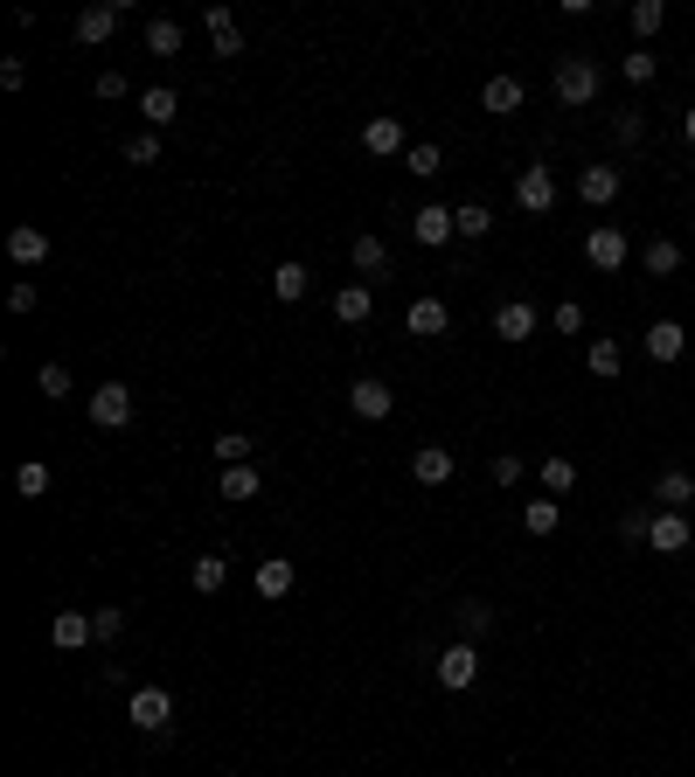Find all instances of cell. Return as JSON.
Listing matches in <instances>:
<instances>
[{
	"label": "cell",
	"mask_w": 695,
	"mask_h": 777,
	"mask_svg": "<svg viewBox=\"0 0 695 777\" xmlns=\"http://www.w3.org/2000/svg\"><path fill=\"white\" fill-rule=\"evenodd\" d=\"M598 84H606V70H598L591 56H563L556 63V98L563 105H598Z\"/></svg>",
	"instance_id": "obj_1"
},
{
	"label": "cell",
	"mask_w": 695,
	"mask_h": 777,
	"mask_svg": "<svg viewBox=\"0 0 695 777\" xmlns=\"http://www.w3.org/2000/svg\"><path fill=\"white\" fill-rule=\"evenodd\" d=\"M125 715H133V729H146V736H167V723H175V694L167 688H133Z\"/></svg>",
	"instance_id": "obj_2"
},
{
	"label": "cell",
	"mask_w": 695,
	"mask_h": 777,
	"mask_svg": "<svg viewBox=\"0 0 695 777\" xmlns=\"http://www.w3.org/2000/svg\"><path fill=\"white\" fill-rule=\"evenodd\" d=\"M91 424H98V430H125V424H133V389H125V383H98V389H91Z\"/></svg>",
	"instance_id": "obj_3"
},
{
	"label": "cell",
	"mask_w": 695,
	"mask_h": 777,
	"mask_svg": "<svg viewBox=\"0 0 695 777\" xmlns=\"http://www.w3.org/2000/svg\"><path fill=\"white\" fill-rule=\"evenodd\" d=\"M626 257H633V243H626L619 222H598V230L585 236V264H591V271H619Z\"/></svg>",
	"instance_id": "obj_4"
},
{
	"label": "cell",
	"mask_w": 695,
	"mask_h": 777,
	"mask_svg": "<svg viewBox=\"0 0 695 777\" xmlns=\"http://www.w3.org/2000/svg\"><path fill=\"white\" fill-rule=\"evenodd\" d=\"M431 673H439V688H474V680H480V646H466V639H453V646H445L439 653V667H431Z\"/></svg>",
	"instance_id": "obj_5"
},
{
	"label": "cell",
	"mask_w": 695,
	"mask_h": 777,
	"mask_svg": "<svg viewBox=\"0 0 695 777\" xmlns=\"http://www.w3.org/2000/svg\"><path fill=\"white\" fill-rule=\"evenodd\" d=\"M362 154H375V160H404L410 154V139H404V125L390 119V111H375V119L362 125Z\"/></svg>",
	"instance_id": "obj_6"
},
{
	"label": "cell",
	"mask_w": 695,
	"mask_h": 777,
	"mask_svg": "<svg viewBox=\"0 0 695 777\" xmlns=\"http://www.w3.org/2000/svg\"><path fill=\"white\" fill-rule=\"evenodd\" d=\"M515 202L529 208V216H550V208H556V174H550V167H522V174H515Z\"/></svg>",
	"instance_id": "obj_7"
},
{
	"label": "cell",
	"mask_w": 695,
	"mask_h": 777,
	"mask_svg": "<svg viewBox=\"0 0 695 777\" xmlns=\"http://www.w3.org/2000/svg\"><path fill=\"white\" fill-rule=\"evenodd\" d=\"M619 167H606V160H591V167H577V202H591V208H612L619 202Z\"/></svg>",
	"instance_id": "obj_8"
},
{
	"label": "cell",
	"mask_w": 695,
	"mask_h": 777,
	"mask_svg": "<svg viewBox=\"0 0 695 777\" xmlns=\"http://www.w3.org/2000/svg\"><path fill=\"white\" fill-rule=\"evenodd\" d=\"M348 410H355V416H369V424H383V416L397 410V389H390V383H375V375H362V383L348 389Z\"/></svg>",
	"instance_id": "obj_9"
},
{
	"label": "cell",
	"mask_w": 695,
	"mask_h": 777,
	"mask_svg": "<svg viewBox=\"0 0 695 777\" xmlns=\"http://www.w3.org/2000/svg\"><path fill=\"white\" fill-rule=\"evenodd\" d=\"M410 236L424 243V251H439V243H453L459 236V222H453V208H439V202H424L418 216H410Z\"/></svg>",
	"instance_id": "obj_10"
},
{
	"label": "cell",
	"mask_w": 695,
	"mask_h": 777,
	"mask_svg": "<svg viewBox=\"0 0 695 777\" xmlns=\"http://www.w3.org/2000/svg\"><path fill=\"white\" fill-rule=\"evenodd\" d=\"M536 327H542V319H536V306H529V299H508V306L494 313V340H508V348H522V340H536Z\"/></svg>",
	"instance_id": "obj_11"
},
{
	"label": "cell",
	"mask_w": 695,
	"mask_h": 777,
	"mask_svg": "<svg viewBox=\"0 0 695 777\" xmlns=\"http://www.w3.org/2000/svg\"><path fill=\"white\" fill-rule=\"evenodd\" d=\"M453 472H459V459L445 445H418V451H410V479H418V486H445Z\"/></svg>",
	"instance_id": "obj_12"
},
{
	"label": "cell",
	"mask_w": 695,
	"mask_h": 777,
	"mask_svg": "<svg viewBox=\"0 0 695 777\" xmlns=\"http://www.w3.org/2000/svg\"><path fill=\"white\" fill-rule=\"evenodd\" d=\"M647 548H654V556H682V548H688V514H668V507H654Z\"/></svg>",
	"instance_id": "obj_13"
},
{
	"label": "cell",
	"mask_w": 695,
	"mask_h": 777,
	"mask_svg": "<svg viewBox=\"0 0 695 777\" xmlns=\"http://www.w3.org/2000/svg\"><path fill=\"white\" fill-rule=\"evenodd\" d=\"M292 583H299V570H292V556H257V597H265V604H278V597H292Z\"/></svg>",
	"instance_id": "obj_14"
},
{
	"label": "cell",
	"mask_w": 695,
	"mask_h": 777,
	"mask_svg": "<svg viewBox=\"0 0 695 777\" xmlns=\"http://www.w3.org/2000/svg\"><path fill=\"white\" fill-rule=\"evenodd\" d=\"M8 257L22 264V271L49 264V230H35V222H14V230H8Z\"/></svg>",
	"instance_id": "obj_15"
},
{
	"label": "cell",
	"mask_w": 695,
	"mask_h": 777,
	"mask_svg": "<svg viewBox=\"0 0 695 777\" xmlns=\"http://www.w3.org/2000/svg\"><path fill=\"white\" fill-rule=\"evenodd\" d=\"M688 500H695V472L668 465L661 479H654V507H668V514H688Z\"/></svg>",
	"instance_id": "obj_16"
},
{
	"label": "cell",
	"mask_w": 695,
	"mask_h": 777,
	"mask_svg": "<svg viewBox=\"0 0 695 777\" xmlns=\"http://www.w3.org/2000/svg\"><path fill=\"white\" fill-rule=\"evenodd\" d=\"M682 348H688L682 319H654V327H647V362H682Z\"/></svg>",
	"instance_id": "obj_17"
},
{
	"label": "cell",
	"mask_w": 695,
	"mask_h": 777,
	"mask_svg": "<svg viewBox=\"0 0 695 777\" xmlns=\"http://www.w3.org/2000/svg\"><path fill=\"white\" fill-rule=\"evenodd\" d=\"M202 28H209V43H216V56H243V28H237V14L230 8H202Z\"/></svg>",
	"instance_id": "obj_18"
},
{
	"label": "cell",
	"mask_w": 695,
	"mask_h": 777,
	"mask_svg": "<svg viewBox=\"0 0 695 777\" xmlns=\"http://www.w3.org/2000/svg\"><path fill=\"white\" fill-rule=\"evenodd\" d=\"M49 639H56L63 653H77V646L98 639V624H91V611H56V618H49Z\"/></svg>",
	"instance_id": "obj_19"
},
{
	"label": "cell",
	"mask_w": 695,
	"mask_h": 777,
	"mask_svg": "<svg viewBox=\"0 0 695 777\" xmlns=\"http://www.w3.org/2000/svg\"><path fill=\"white\" fill-rule=\"evenodd\" d=\"M404 327H410V333H424V340H439L445 327H453V313H445V299H410Z\"/></svg>",
	"instance_id": "obj_20"
},
{
	"label": "cell",
	"mask_w": 695,
	"mask_h": 777,
	"mask_svg": "<svg viewBox=\"0 0 695 777\" xmlns=\"http://www.w3.org/2000/svg\"><path fill=\"white\" fill-rule=\"evenodd\" d=\"M585 368L598 375V383H619V368H626V348H619L612 333H598L591 348H585Z\"/></svg>",
	"instance_id": "obj_21"
},
{
	"label": "cell",
	"mask_w": 695,
	"mask_h": 777,
	"mask_svg": "<svg viewBox=\"0 0 695 777\" xmlns=\"http://www.w3.org/2000/svg\"><path fill=\"white\" fill-rule=\"evenodd\" d=\"M522 98H529V90H522V77H487V84H480V105L494 111V119H508V111H522Z\"/></svg>",
	"instance_id": "obj_22"
},
{
	"label": "cell",
	"mask_w": 695,
	"mask_h": 777,
	"mask_svg": "<svg viewBox=\"0 0 695 777\" xmlns=\"http://www.w3.org/2000/svg\"><path fill=\"white\" fill-rule=\"evenodd\" d=\"M111 35H119V8H84L77 14V43L84 49H105Z\"/></svg>",
	"instance_id": "obj_23"
},
{
	"label": "cell",
	"mask_w": 695,
	"mask_h": 777,
	"mask_svg": "<svg viewBox=\"0 0 695 777\" xmlns=\"http://www.w3.org/2000/svg\"><path fill=\"white\" fill-rule=\"evenodd\" d=\"M348 257H355V271H362V278H390V243L383 236H355Z\"/></svg>",
	"instance_id": "obj_24"
},
{
	"label": "cell",
	"mask_w": 695,
	"mask_h": 777,
	"mask_svg": "<svg viewBox=\"0 0 695 777\" xmlns=\"http://www.w3.org/2000/svg\"><path fill=\"white\" fill-rule=\"evenodd\" d=\"M640 264H647V278H674V271H682V243H674V236H647Z\"/></svg>",
	"instance_id": "obj_25"
},
{
	"label": "cell",
	"mask_w": 695,
	"mask_h": 777,
	"mask_svg": "<svg viewBox=\"0 0 695 777\" xmlns=\"http://www.w3.org/2000/svg\"><path fill=\"white\" fill-rule=\"evenodd\" d=\"M369 313H375V292L369 286H341V292H334V319H341V327H362Z\"/></svg>",
	"instance_id": "obj_26"
},
{
	"label": "cell",
	"mask_w": 695,
	"mask_h": 777,
	"mask_svg": "<svg viewBox=\"0 0 695 777\" xmlns=\"http://www.w3.org/2000/svg\"><path fill=\"white\" fill-rule=\"evenodd\" d=\"M257 486H265V472H257V465H223V479H216L223 500H257Z\"/></svg>",
	"instance_id": "obj_27"
},
{
	"label": "cell",
	"mask_w": 695,
	"mask_h": 777,
	"mask_svg": "<svg viewBox=\"0 0 695 777\" xmlns=\"http://www.w3.org/2000/svg\"><path fill=\"white\" fill-rule=\"evenodd\" d=\"M272 292H278V299H286V306H292V299H307V292H313V271H307V264H299V257H286V264H278V271H272Z\"/></svg>",
	"instance_id": "obj_28"
},
{
	"label": "cell",
	"mask_w": 695,
	"mask_h": 777,
	"mask_svg": "<svg viewBox=\"0 0 695 777\" xmlns=\"http://www.w3.org/2000/svg\"><path fill=\"white\" fill-rule=\"evenodd\" d=\"M188 583H195L202 597H216L223 583H230V562H223V556H195V562H188Z\"/></svg>",
	"instance_id": "obj_29"
},
{
	"label": "cell",
	"mask_w": 695,
	"mask_h": 777,
	"mask_svg": "<svg viewBox=\"0 0 695 777\" xmlns=\"http://www.w3.org/2000/svg\"><path fill=\"white\" fill-rule=\"evenodd\" d=\"M453 618H459V639H466V646H480V639H487V632H494V611H487V604H480V597H466V604H459V611H453Z\"/></svg>",
	"instance_id": "obj_30"
},
{
	"label": "cell",
	"mask_w": 695,
	"mask_h": 777,
	"mask_svg": "<svg viewBox=\"0 0 695 777\" xmlns=\"http://www.w3.org/2000/svg\"><path fill=\"white\" fill-rule=\"evenodd\" d=\"M140 111H146V132H160V125L181 111V98H175L167 84H154V90H140Z\"/></svg>",
	"instance_id": "obj_31"
},
{
	"label": "cell",
	"mask_w": 695,
	"mask_h": 777,
	"mask_svg": "<svg viewBox=\"0 0 695 777\" xmlns=\"http://www.w3.org/2000/svg\"><path fill=\"white\" fill-rule=\"evenodd\" d=\"M640 139H647V111H640V105L612 111V146H626V154H633V146H640Z\"/></svg>",
	"instance_id": "obj_32"
},
{
	"label": "cell",
	"mask_w": 695,
	"mask_h": 777,
	"mask_svg": "<svg viewBox=\"0 0 695 777\" xmlns=\"http://www.w3.org/2000/svg\"><path fill=\"white\" fill-rule=\"evenodd\" d=\"M404 174H418V181H439V174H445V154H439L431 139H418V146L404 154Z\"/></svg>",
	"instance_id": "obj_33"
},
{
	"label": "cell",
	"mask_w": 695,
	"mask_h": 777,
	"mask_svg": "<svg viewBox=\"0 0 695 777\" xmlns=\"http://www.w3.org/2000/svg\"><path fill=\"white\" fill-rule=\"evenodd\" d=\"M654 70H661V56H654V49H633V56H619V77H626L633 90H647V84H654Z\"/></svg>",
	"instance_id": "obj_34"
},
{
	"label": "cell",
	"mask_w": 695,
	"mask_h": 777,
	"mask_svg": "<svg viewBox=\"0 0 695 777\" xmlns=\"http://www.w3.org/2000/svg\"><path fill=\"white\" fill-rule=\"evenodd\" d=\"M522 527H529V535H556V527H563V507H556V500H529V507H522Z\"/></svg>",
	"instance_id": "obj_35"
},
{
	"label": "cell",
	"mask_w": 695,
	"mask_h": 777,
	"mask_svg": "<svg viewBox=\"0 0 695 777\" xmlns=\"http://www.w3.org/2000/svg\"><path fill=\"white\" fill-rule=\"evenodd\" d=\"M209 451H216V465H251V451H257V438H243V430H223V438H216Z\"/></svg>",
	"instance_id": "obj_36"
},
{
	"label": "cell",
	"mask_w": 695,
	"mask_h": 777,
	"mask_svg": "<svg viewBox=\"0 0 695 777\" xmlns=\"http://www.w3.org/2000/svg\"><path fill=\"white\" fill-rule=\"evenodd\" d=\"M661 22H668V0H633V35H640V43H654Z\"/></svg>",
	"instance_id": "obj_37"
},
{
	"label": "cell",
	"mask_w": 695,
	"mask_h": 777,
	"mask_svg": "<svg viewBox=\"0 0 695 777\" xmlns=\"http://www.w3.org/2000/svg\"><path fill=\"white\" fill-rule=\"evenodd\" d=\"M14 493H22V500H43V493H49V465H43V459L14 465Z\"/></svg>",
	"instance_id": "obj_38"
},
{
	"label": "cell",
	"mask_w": 695,
	"mask_h": 777,
	"mask_svg": "<svg viewBox=\"0 0 695 777\" xmlns=\"http://www.w3.org/2000/svg\"><path fill=\"white\" fill-rule=\"evenodd\" d=\"M146 49H154V56H175V49H181V22L154 14V22H146Z\"/></svg>",
	"instance_id": "obj_39"
},
{
	"label": "cell",
	"mask_w": 695,
	"mask_h": 777,
	"mask_svg": "<svg viewBox=\"0 0 695 777\" xmlns=\"http://www.w3.org/2000/svg\"><path fill=\"white\" fill-rule=\"evenodd\" d=\"M542 486H550V493H571V486H577V459L550 451V459H542Z\"/></svg>",
	"instance_id": "obj_40"
},
{
	"label": "cell",
	"mask_w": 695,
	"mask_h": 777,
	"mask_svg": "<svg viewBox=\"0 0 695 777\" xmlns=\"http://www.w3.org/2000/svg\"><path fill=\"white\" fill-rule=\"evenodd\" d=\"M453 222H459V236H466V243H480L487 230H494V216H487L480 202H466V208H453Z\"/></svg>",
	"instance_id": "obj_41"
},
{
	"label": "cell",
	"mask_w": 695,
	"mask_h": 777,
	"mask_svg": "<svg viewBox=\"0 0 695 777\" xmlns=\"http://www.w3.org/2000/svg\"><path fill=\"white\" fill-rule=\"evenodd\" d=\"M125 160H133V167H154V160H160V132H133V139H125Z\"/></svg>",
	"instance_id": "obj_42"
},
{
	"label": "cell",
	"mask_w": 695,
	"mask_h": 777,
	"mask_svg": "<svg viewBox=\"0 0 695 777\" xmlns=\"http://www.w3.org/2000/svg\"><path fill=\"white\" fill-rule=\"evenodd\" d=\"M35 389H43L49 403H63V396H70V368H63V362H49L43 375H35Z\"/></svg>",
	"instance_id": "obj_43"
},
{
	"label": "cell",
	"mask_w": 695,
	"mask_h": 777,
	"mask_svg": "<svg viewBox=\"0 0 695 777\" xmlns=\"http://www.w3.org/2000/svg\"><path fill=\"white\" fill-rule=\"evenodd\" d=\"M647 527H654V507H626V514H619V535L626 542H647Z\"/></svg>",
	"instance_id": "obj_44"
},
{
	"label": "cell",
	"mask_w": 695,
	"mask_h": 777,
	"mask_svg": "<svg viewBox=\"0 0 695 777\" xmlns=\"http://www.w3.org/2000/svg\"><path fill=\"white\" fill-rule=\"evenodd\" d=\"M550 327H556V333H585V306H577V299H563V306L550 313Z\"/></svg>",
	"instance_id": "obj_45"
},
{
	"label": "cell",
	"mask_w": 695,
	"mask_h": 777,
	"mask_svg": "<svg viewBox=\"0 0 695 777\" xmlns=\"http://www.w3.org/2000/svg\"><path fill=\"white\" fill-rule=\"evenodd\" d=\"M91 624H98V646H105V639L125 632V611H111V604H105V611H91Z\"/></svg>",
	"instance_id": "obj_46"
},
{
	"label": "cell",
	"mask_w": 695,
	"mask_h": 777,
	"mask_svg": "<svg viewBox=\"0 0 695 777\" xmlns=\"http://www.w3.org/2000/svg\"><path fill=\"white\" fill-rule=\"evenodd\" d=\"M125 90H133V84H125V77H119V70H98V98H105V105H119V98H125Z\"/></svg>",
	"instance_id": "obj_47"
},
{
	"label": "cell",
	"mask_w": 695,
	"mask_h": 777,
	"mask_svg": "<svg viewBox=\"0 0 695 777\" xmlns=\"http://www.w3.org/2000/svg\"><path fill=\"white\" fill-rule=\"evenodd\" d=\"M522 479V459H515V451H501V459H494V486H515Z\"/></svg>",
	"instance_id": "obj_48"
},
{
	"label": "cell",
	"mask_w": 695,
	"mask_h": 777,
	"mask_svg": "<svg viewBox=\"0 0 695 777\" xmlns=\"http://www.w3.org/2000/svg\"><path fill=\"white\" fill-rule=\"evenodd\" d=\"M28 84V70H22V56H8V63H0V90H22Z\"/></svg>",
	"instance_id": "obj_49"
},
{
	"label": "cell",
	"mask_w": 695,
	"mask_h": 777,
	"mask_svg": "<svg viewBox=\"0 0 695 777\" xmlns=\"http://www.w3.org/2000/svg\"><path fill=\"white\" fill-rule=\"evenodd\" d=\"M8 313H35V286L22 278V286H8Z\"/></svg>",
	"instance_id": "obj_50"
},
{
	"label": "cell",
	"mask_w": 695,
	"mask_h": 777,
	"mask_svg": "<svg viewBox=\"0 0 695 777\" xmlns=\"http://www.w3.org/2000/svg\"><path fill=\"white\" fill-rule=\"evenodd\" d=\"M682 139H688V146H695V105H688V111H682Z\"/></svg>",
	"instance_id": "obj_51"
}]
</instances>
